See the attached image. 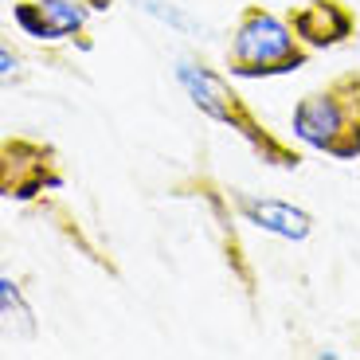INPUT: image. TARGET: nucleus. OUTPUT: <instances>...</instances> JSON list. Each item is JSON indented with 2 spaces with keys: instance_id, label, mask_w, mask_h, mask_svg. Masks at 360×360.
<instances>
[{
  "instance_id": "f257e3e1",
  "label": "nucleus",
  "mask_w": 360,
  "mask_h": 360,
  "mask_svg": "<svg viewBox=\"0 0 360 360\" xmlns=\"http://www.w3.org/2000/svg\"><path fill=\"white\" fill-rule=\"evenodd\" d=\"M176 82L184 86L188 102L200 114L219 122V126H227L231 134H239L247 141V149H251L262 165H274V169H286V172H294L297 165H302V153H297L290 141H282V137L247 106V98L216 71V67L196 63V59H176Z\"/></svg>"
},
{
  "instance_id": "f03ea898",
  "label": "nucleus",
  "mask_w": 360,
  "mask_h": 360,
  "mask_svg": "<svg viewBox=\"0 0 360 360\" xmlns=\"http://www.w3.org/2000/svg\"><path fill=\"white\" fill-rule=\"evenodd\" d=\"M290 129L302 145L333 161L360 157V71H341L325 86L302 94L290 114Z\"/></svg>"
},
{
  "instance_id": "7ed1b4c3",
  "label": "nucleus",
  "mask_w": 360,
  "mask_h": 360,
  "mask_svg": "<svg viewBox=\"0 0 360 360\" xmlns=\"http://www.w3.org/2000/svg\"><path fill=\"white\" fill-rule=\"evenodd\" d=\"M314 47L302 44L290 20L274 16L262 4H243L227 44V71L235 79H278L309 63Z\"/></svg>"
},
{
  "instance_id": "20e7f679",
  "label": "nucleus",
  "mask_w": 360,
  "mask_h": 360,
  "mask_svg": "<svg viewBox=\"0 0 360 360\" xmlns=\"http://www.w3.org/2000/svg\"><path fill=\"white\" fill-rule=\"evenodd\" d=\"M67 184L59 153L32 137H4L0 145V188L8 200H36Z\"/></svg>"
},
{
  "instance_id": "39448f33",
  "label": "nucleus",
  "mask_w": 360,
  "mask_h": 360,
  "mask_svg": "<svg viewBox=\"0 0 360 360\" xmlns=\"http://www.w3.org/2000/svg\"><path fill=\"white\" fill-rule=\"evenodd\" d=\"M227 196H231L235 216L266 235H278V239H290V243H302V239L314 235V216L306 207L286 204V200L255 196V192H243V188H227Z\"/></svg>"
},
{
  "instance_id": "423d86ee",
  "label": "nucleus",
  "mask_w": 360,
  "mask_h": 360,
  "mask_svg": "<svg viewBox=\"0 0 360 360\" xmlns=\"http://www.w3.org/2000/svg\"><path fill=\"white\" fill-rule=\"evenodd\" d=\"M286 20L302 36V44L314 47V51H329V47L349 44L352 32H356V12L345 0H306V4L290 8Z\"/></svg>"
},
{
  "instance_id": "0eeeda50",
  "label": "nucleus",
  "mask_w": 360,
  "mask_h": 360,
  "mask_svg": "<svg viewBox=\"0 0 360 360\" xmlns=\"http://www.w3.org/2000/svg\"><path fill=\"white\" fill-rule=\"evenodd\" d=\"M39 8H44V20L51 27V39L55 44H79L82 51H90V8L82 0H39Z\"/></svg>"
},
{
  "instance_id": "6e6552de",
  "label": "nucleus",
  "mask_w": 360,
  "mask_h": 360,
  "mask_svg": "<svg viewBox=\"0 0 360 360\" xmlns=\"http://www.w3.org/2000/svg\"><path fill=\"white\" fill-rule=\"evenodd\" d=\"M0 314H4V329L12 337H36V314L24 302V290L12 274L0 278Z\"/></svg>"
},
{
  "instance_id": "1a4fd4ad",
  "label": "nucleus",
  "mask_w": 360,
  "mask_h": 360,
  "mask_svg": "<svg viewBox=\"0 0 360 360\" xmlns=\"http://www.w3.org/2000/svg\"><path fill=\"white\" fill-rule=\"evenodd\" d=\"M141 12H149L153 20H161V24H169L172 32H180V36H192V39H204L207 27L200 24V20H192L188 12L180 8V4H172V0H134Z\"/></svg>"
},
{
  "instance_id": "9d476101",
  "label": "nucleus",
  "mask_w": 360,
  "mask_h": 360,
  "mask_svg": "<svg viewBox=\"0 0 360 360\" xmlns=\"http://www.w3.org/2000/svg\"><path fill=\"white\" fill-rule=\"evenodd\" d=\"M12 24H16L24 36H32L36 44H55L51 27H47V20H44V8H39V0H16V4H12Z\"/></svg>"
},
{
  "instance_id": "9b49d317",
  "label": "nucleus",
  "mask_w": 360,
  "mask_h": 360,
  "mask_svg": "<svg viewBox=\"0 0 360 360\" xmlns=\"http://www.w3.org/2000/svg\"><path fill=\"white\" fill-rule=\"evenodd\" d=\"M0 75H4V82H12L20 75V59L8 44H0Z\"/></svg>"
},
{
  "instance_id": "f8f14e48",
  "label": "nucleus",
  "mask_w": 360,
  "mask_h": 360,
  "mask_svg": "<svg viewBox=\"0 0 360 360\" xmlns=\"http://www.w3.org/2000/svg\"><path fill=\"white\" fill-rule=\"evenodd\" d=\"M82 4H86L90 12H110L114 8V0H82Z\"/></svg>"
}]
</instances>
